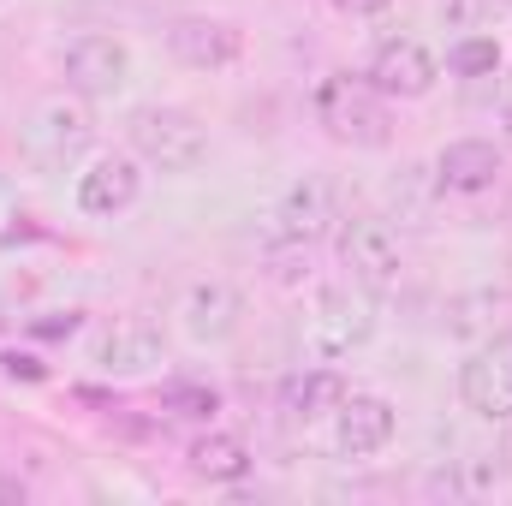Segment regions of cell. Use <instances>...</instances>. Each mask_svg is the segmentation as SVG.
Instances as JSON below:
<instances>
[{
    "label": "cell",
    "mask_w": 512,
    "mask_h": 506,
    "mask_svg": "<svg viewBox=\"0 0 512 506\" xmlns=\"http://www.w3.org/2000/svg\"><path fill=\"white\" fill-rule=\"evenodd\" d=\"M316 120L334 143H352V149H382L393 137L387 96L370 78H352V72H334L316 84Z\"/></svg>",
    "instance_id": "1"
},
{
    "label": "cell",
    "mask_w": 512,
    "mask_h": 506,
    "mask_svg": "<svg viewBox=\"0 0 512 506\" xmlns=\"http://www.w3.org/2000/svg\"><path fill=\"white\" fill-rule=\"evenodd\" d=\"M126 137H131V149H137L149 167H161V173H191V167H203V155H209L203 120L185 114V108H161V102L131 108Z\"/></svg>",
    "instance_id": "2"
},
{
    "label": "cell",
    "mask_w": 512,
    "mask_h": 506,
    "mask_svg": "<svg viewBox=\"0 0 512 506\" xmlns=\"http://www.w3.org/2000/svg\"><path fill=\"white\" fill-rule=\"evenodd\" d=\"M90 137H96V120H90L84 102L48 96V102L30 114L18 149H24V161H30L36 173H66V167H78V161L90 155Z\"/></svg>",
    "instance_id": "3"
},
{
    "label": "cell",
    "mask_w": 512,
    "mask_h": 506,
    "mask_svg": "<svg viewBox=\"0 0 512 506\" xmlns=\"http://www.w3.org/2000/svg\"><path fill=\"white\" fill-rule=\"evenodd\" d=\"M370 298H376V292H364L358 280H346V286H322L316 304H310V322H304L310 352H322V358H346V352H358V346L376 334V304H370Z\"/></svg>",
    "instance_id": "4"
},
{
    "label": "cell",
    "mask_w": 512,
    "mask_h": 506,
    "mask_svg": "<svg viewBox=\"0 0 512 506\" xmlns=\"http://www.w3.org/2000/svg\"><path fill=\"white\" fill-rule=\"evenodd\" d=\"M340 268L364 292H393L405 274V245L382 215H352V221H340Z\"/></svg>",
    "instance_id": "5"
},
{
    "label": "cell",
    "mask_w": 512,
    "mask_h": 506,
    "mask_svg": "<svg viewBox=\"0 0 512 506\" xmlns=\"http://www.w3.org/2000/svg\"><path fill=\"white\" fill-rule=\"evenodd\" d=\"M340 221H346V191H340L334 173H304V179H292L286 197H280V209H274V233H280L286 245H316V239H328Z\"/></svg>",
    "instance_id": "6"
},
{
    "label": "cell",
    "mask_w": 512,
    "mask_h": 506,
    "mask_svg": "<svg viewBox=\"0 0 512 506\" xmlns=\"http://www.w3.org/2000/svg\"><path fill=\"white\" fill-rule=\"evenodd\" d=\"M60 72H66V90L72 96H84V102H102V96H120L131 78V48L120 36H102V30H90V36H78V42H66V60H60Z\"/></svg>",
    "instance_id": "7"
},
{
    "label": "cell",
    "mask_w": 512,
    "mask_h": 506,
    "mask_svg": "<svg viewBox=\"0 0 512 506\" xmlns=\"http://www.w3.org/2000/svg\"><path fill=\"white\" fill-rule=\"evenodd\" d=\"M167 54L191 72H227L245 54V30L227 18H209V12H185L167 24Z\"/></svg>",
    "instance_id": "8"
},
{
    "label": "cell",
    "mask_w": 512,
    "mask_h": 506,
    "mask_svg": "<svg viewBox=\"0 0 512 506\" xmlns=\"http://www.w3.org/2000/svg\"><path fill=\"white\" fill-rule=\"evenodd\" d=\"M382 96H399V102H417V96H429L435 90V78H441V66H435V54L417 42V36H387L382 48L370 54V72H364Z\"/></svg>",
    "instance_id": "9"
},
{
    "label": "cell",
    "mask_w": 512,
    "mask_h": 506,
    "mask_svg": "<svg viewBox=\"0 0 512 506\" xmlns=\"http://www.w3.org/2000/svg\"><path fill=\"white\" fill-rule=\"evenodd\" d=\"M459 399L489 423H512V334L471 352V364L459 370Z\"/></svg>",
    "instance_id": "10"
},
{
    "label": "cell",
    "mask_w": 512,
    "mask_h": 506,
    "mask_svg": "<svg viewBox=\"0 0 512 506\" xmlns=\"http://www.w3.org/2000/svg\"><path fill=\"white\" fill-rule=\"evenodd\" d=\"M167 358V334H161V322H149V316H120L102 340H96V364L108 370V376H143V370H155Z\"/></svg>",
    "instance_id": "11"
},
{
    "label": "cell",
    "mask_w": 512,
    "mask_h": 506,
    "mask_svg": "<svg viewBox=\"0 0 512 506\" xmlns=\"http://www.w3.org/2000/svg\"><path fill=\"white\" fill-rule=\"evenodd\" d=\"M393 429H399V417H393V405L376 399V393H346L340 411H334V447H340L346 459L382 453L387 441H393Z\"/></svg>",
    "instance_id": "12"
},
{
    "label": "cell",
    "mask_w": 512,
    "mask_h": 506,
    "mask_svg": "<svg viewBox=\"0 0 512 506\" xmlns=\"http://www.w3.org/2000/svg\"><path fill=\"white\" fill-rule=\"evenodd\" d=\"M179 316H185V334H191V340H203V346H221V340H233V334H239L245 298H239L227 280H197V286H185V298H179Z\"/></svg>",
    "instance_id": "13"
},
{
    "label": "cell",
    "mask_w": 512,
    "mask_h": 506,
    "mask_svg": "<svg viewBox=\"0 0 512 506\" xmlns=\"http://www.w3.org/2000/svg\"><path fill=\"white\" fill-rule=\"evenodd\" d=\"M137 185H143V173L131 155H102V161H90V173H78V209L84 215H120L137 203Z\"/></svg>",
    "instance_id": "14"
},
{
    "label": "cell",
    "mask_w": 512,
    "mask_h": 506,
    "mask_svg": "<svg viewBox=\"0 0 512 506\" xmlns=\"http://www.w3.org/2000/svg\"><path fill=\"white\" fill-rule=\"evenodd\" d=\"M435 179H441V191L477 197V191H489V185L501 179V155H495V143H483V137H459V143H447V149L435 155Z\"/></svg>",
    "instance_id": "15"
},
{
    "label": "cell",
    "mask_w": 512,
    "mask_h": 506,
    "mask_svg": "<svg viewBox=\"0 0 512 506\" xmlns=\"http://www.w3.org/2000/svg\"><path fill=\"white\" fill-rule=\"evenodd\" d=\"M340 399H346V376L340 370H298V376H286V387H280V411L298 417V423L340 411Z\"/></svg>",
    "instance_id": "16"
},
{
    "label": "cell",
    "mask_w": 512,
    "mask_h": 506,
    "mask_svg": "<svg viewBox=\"0 0 512 506\" xmlns=\"http://www.w3.org/2000/svg\"><path fill=\"white\" fill-rule=\"evenodd\" d=\"M191 471L203 477V483H239L245 471H251V447L239 441V435H203V441H191Z\"/></svg>",
    "instance_id": "17"
},
{
    "label": "cell",
    "mask_w": 512,
    "mask_h": 506,
    "mask_svg": "<svg viewBox=\"0 0 512 506\" xmlns=\"http://www.w3.org/2000/svg\"><path fill=\"white\" fill-rule=\"evenodd\" d=\"M447 66H453L459 78H495V72H501V42H495L489 30H471V36L453 42Z\"/></svg>",
    "instance_id": "18"
},
{
    "label": "cell",
    "mask_w": 512,
    "mask_h": 506,
    "mask_svg": "<svg viewBox=\"0 0 512 506\" xmlns=\"http://www.w3.org/2000/svg\"><path fill=\"white\" fill-rule=\"evenodd\" d=\"M161 405H167L173 417H215V411H221V393H215L209 381H173V387L161 393Z\"/></svg>",
    "instance_id": "19"
},
{
    "label": "cell",
    "mask_w": 512,
    "mask_h": 506,
    "mask_svg": "<svg viewBox=\"0 0 512 506\" xmlns=\"http://www.w3.org/2000/svg\"><path fill=\"white\" fill-rule=\"evenodd\" d=\"M441 12H447V24H495L512 12V0H447Z\"/></svg>",
    "instance_id": "20"
},
{
    "label": "cell",
    "mask_w": 512,
    "mask_h": 506,
    "mask_svg": "<svg viewBox=\"0 0 512 506\" xmlns=\"http://www.w3.org/2000/svg\"><path fill=\"white\" fill-rule=\"evenodd\" d=\"M346 18H370V12H382V6H393V0H334Z\"/></svg>",
    "instance_id": "21"
},
{
    "label": "cell",
    "mask_w": 512,
    "mask_h": 506,
    "mask_svg": "<svg viewBox=\"0 0 512 506\" xmlns=\"http://www.w3.org/2000/svg\"><path fill=\"white\" fill-rule=\"evenodd\" d=\"M6 370L24 376V381H42V364H30V358H6Z\"/></svg>",
    "instance_id": "22"
},
{
    "label": "cell",
    "mask_w": 512,
    "mask_h": 506,
    "mask_svg": "<svg viewBox=\"0 0 512 506\" xmlns=\"http://www.w3.org/2000/svg\"><path fill=\"white\" fill-rule=\"evenodd\" d=\"M78 328V310H66V322H36V334H72Z\"/></svg>",
    "instance_id": "23"
},
{
    "label": "cell",
    "mask_w": 512,
    "mask_h": 506,
    "mask_svg": "<svg viewBox=\"0 0 512 506\" xmlns=\"http://www.w3.org/2000/svg\"><path fill=\"white\" fill-rule=\"evenodd\" d=\"M501 137L512 143V102H507V114H501Z\"/></svg>",
    "instance_id": "24"
},
{
    "label": "cell",
    "mask_w": 512,
    "mask_h": 506,
    "mask_svg": "<svg viewBox=\"0 0 512 506\" xmlns=\"http://www.w3.org/2000/svg\"><path fill=\"white\" fill-rule=\"evenodd\" d=\"M501 465H507V471H512V435H507V447H501Z\"/></svg>",
    "instance_id": "25"
},
{
    "label": "cell",
    "mask_w": 512,
    "mask_h": 506,
    "mask_svg": "<svg viewBox=\"0 0 512 506\" xmlns=\"http://www.w3.org/2000/svg\"><path fill=\"white\" fill-rule=\"evenodd\" d=\"M507 280H512V251H507Z\"/></svg>",
    "instance_id": "26"
}]
</instances>
